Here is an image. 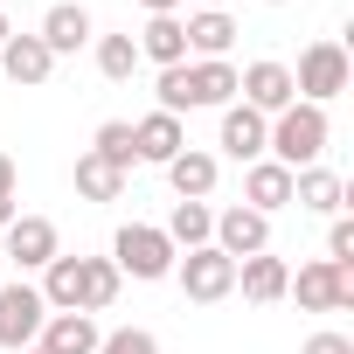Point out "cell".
<instances>
[{"mask_svg": "<svg viewBox=\"0 0 354 354\" xmlns=\"http://www.w3.org/2000/svg\"><path fill=\"white\" fill-rule=\"evenodd\" d=\"M118 285H125V278H118L111 257H70V250H63V257H49V271H42L35 292H42L49 313H104V306L118 299Z\"/></svg>", "mask_w": 354, "mask_h": 354, "instance_id": "obj_1", "label": "cell"}, {"mask_svg": "<svg viewBox=\"0 0 354 354\" xmlns=\"http://www.w3.org/2000/svg\"><path fill=\"white\" fill-rule=\"evenodd\" d=\"M160 104L153 111H223V104H236V63L230 56H209V63H174V70H160Z\"/></svg>", "mask_w": 354, "mask_h": 354, "instance_id": "obj_2", "label": "cell"}, {"mask_svg": "<svg viewBox=\"0 0 354 354\" xmlns=\"http://www.w3.org/2000/svg\"><path fill=\"white\" fill-rule=\"evenodd\" d=\"M326 139H333V125H326L319 104H285V111L271 118V132H264V160H278V167L299 174V167H319Z\"/></svg>", "mask_w": 354, "mask_h": 354, "instance_id": "obj_3", "label": "cell"}, {"mask_svg": "<svg viewBox=\"0 0 354 354\" xmlns=\"http://www.w3.org/2000/svg\"><path fill=\"white\" fill-rule=\"evenodd\" d=\"M174 257H181V250L160 236V223H125V230L111 236V264H118V278L160 285V278H174Z\"/></svg>", "mask_w": 354, "mask_h": 354, "instance_id": "obj_4", "label": "cell"}, {"mask_svg": "<svg viewBox=\"0 0 354 354\" xmlns=\"http://www.w3.org/2000/svg\"><path fill=\"white\" fill-rule=\"evenodd\" d=\"M347 77H354V70H347V49L326 35V42H306V49H299L292 91H299V104H319V111H326V104L347 91Z\"/></svg>", "mask_w": 354, "mask_h": 354, "instance_id": "obj_5", "label": "cell"}, {"mask_svg": "<svg viewBox=\"0 0 354 354\" xmlns=\"http://www.w3.org/2000/svg\"><path fill=\"white\" fill-rule=\"evenodd\" d=\"M285 299H299L306 313H354V264H299V278L285 285Z\"/></svg>", "mask_w": 354, "mask_h": 354, "instance_id": "obj_6", "label": "cell"}, {"mask_svg": "<svg viewBox=\"0 0 354 354\" xmlns=\"http://www.w3.org/2000/svg\"><path fill=\"white\" fill-rule=\"evenodd\" d=\"M42 319H49V306H42V292L28 278H0V347H8V354L35 347Z\"/></svg>", "mask_w": 354, "mask_h": 354, "instance_id": "obj_7", "label": "cell"}, {"mask_svg": "<svg viewBox=\"0 0 354 354\" xmlns=\"http://www.w3.org/2000/svg\"><path fill=\"white\" fill-rule=\"evenodd\" d=\"M174 278H181V292H188L195 306H223V299L236 292V264H230L216 243H202V250H188V257H174Z\"/></svg>", "mask_w": 354, "mask_h": 354, "instance_id": "obj_8", "label": "cell"}, {"mask_svg": "<svg viewBox=\"0 0 354 354\" xmlns=\"http://www.w3.org/2000/svg\"><path fill=\"white\" fill-rule=\"evenodd\" d=\"M236 91H243V104H250L257 118H278L285 104H299V91H292V63H278V56L243 63V70H236Z\"/></svg>", "mask_w": 354, "mask_h": 354, "instance_id": "obj_9", "label": "cell"}, {"mask_svg": "<svg viewBox=\"0 0 354 354\" xmlns=\"http://www.w3.org/2000/svg\"><path fill=\"white\" fill-rule=\"evenodd\" d=\"M0 257L21 264V271H49V257H63V236H56L49 216H15L0 230Z\"/></svg>", "mask_w": 354, "mask_h": 354, "instance_id": "obj_10", "label": "cell"}, {"mask_svg": "<svg viewBox=\"0 0 354 354\" xmlns=\"http://www.w3.org/2000/svg\"><path fill=\"white\" fill-rule=\"evenodd\" d=\"M230 264H243V257H257V250H271V216H257V209H223L216 216V236H209Z\"/></svg>", "mask_w": 354, "mask_h": 354, "instance_id": "obj_11", "label": "cell"}, {"mask_svg": "<svg viewBox=\"0 0 354 354\" xmlns=\"http://www.w3.org/2000/svg\"><path fill=\"white\" fill-rule=\"evenodd\" d=\"M216 174H223V160L209 146H181L167 160V188H174V202H209L216 195Z\"/></svg>", "mask_w": 354, "mask_h": 354, "instance_id": "obj_12", "label": "cell"}, {"mask_svg": "<svg viewBox=\"0 0 354 354\" xmlns=\"http://www.w3.org/2000/svg\"><path fill=\"white\" fill-rule=\"evenodd\" d=\"M42 49L49 56H77L84 42H97V21H91V8H77V0H56V8L42 15Z\"/></svg>", "mask_w": 354, "mask_h": 354, "instance_id": "obj_13", "label": "cell"}, {"mask_svg": "<svg viewBox=\"0 0 354 354\" xmlns=\"http://www.w3.org/2000/svg\"><path fill=\"white\" fill-rule=\"evenodd\" d=\"M264 132H271V118H257L250 104H223V125H216V146H223V160H264Z\"/></svg>", "mask_w": 354, "mask_h": 354, "instance_id": "obj_14", "label": "cell"}, {"mask_svg": "<svg viewBox=\"0 0 354 354\" xmlns=\"http://www.w3.org/2000/svg\"><path fill=\"white\" fill-rule=\"evenodd\" d=\"M243 209H257V216L292 209V167H278V160H250V167H243Z\"/></svg>", "mask_w": 354, "mask_h": 354, "instance_id": "obj_15", "label": "cell"}, {"mask_svg": "<svg viewBox=\"0 0 354 354\" xmlns=\"http://www.w3.org/2000/svg\"><path fill=\"white\" fill-rule=\"evenodd\" d=\"M181 35H188V56H195V63L230 56V42H236V15H230V8H195V15L181 21Z\"/></svg>", "mask_w": 354, "mask_h": 354, "instance_id": "obj_16", "label": "cell"}, {"mask_svg": "<svg viewBox=\"0 0 354 354\" xmlns=\"http://www.w3.org/2000/svg\"><path fill=\"white\" fill-rule=\"evenodd\" d=\"M285 285H292V264H285V257H271V250H257V257H243V264H236V292H243L250 306H278V299H285Z\"/></svg>", "mask_w": 354, "mask_h": 354, "instance_id": "obj_17", "label": "cell"}, {"mask_svg": "<svg viewBox=\"0 0 354 354\" xmlns=\"http://www.w3.org/2000/svg\"><path fill=\"white\" fill-rule=\"evenodd\" d=\"M97 313H49L42 319V333H35V347H49V354H97Z\"/></svg>", "mask_w": 354, "mask_h": 354, "instance_id": "obj_18", "label": "cell"}, {"mask_svg": "<svg viewBox=\"0 0 354 354\" xmlns=\"http://www.w3.org/2000/svg\"><path fill=\"white\" fill-rule=\"evenodd\" d=\"M132 49H139V63H160V70L188 63V35H181V15H146V28L132 35Z\"/></svg>", "mask_w": 354, "mask_h": 354, "instance_id": "obj_19", "label": "cell"}, {"mask_svg": "<svg viewBox=\"0 0 354 354\" xmlns=\"http://www.w3.org/2000/svg\"><path fill=\"white\" fill-rule=\"evenodd\" d=\"M292 202L306 209V216H340L347 209V181L333 167H299L292 174Z\"/></svg>", "mask_w": 354, "mask_h": 354, "instance_id": "obj_20", "label": "cell"}, {"mask_svg": "<svg viewBox=\"0 0 354 354\" xmlns=\"http://www.w3.org/2000/svg\"><path fill=\"white\" fill-rule=\"evenodd\" d=\"M181 146H188V132H181V118H174V111H146V118L132 125V153L153 160V167H167Z\"/></svg>", "mask_w": 354, "mask_h": 354, "instance_id": "obj_21", "label": "cell"}, {"mask_svg": "<svg viewBox=\"0 0 354 354\" xmlns=\"http://www.w3.org/2000/svg\"><path fill=\"white\" fill-rule=\"evenodd\" d=\"M0 70H8V84H21V91H35V84H49V70H56V56L42 49V35H8V49H0Z\"/></svg>", "mask_w": 354, "mask_h": 354, "instance_id": "obj_22", "label": "cell"}, {"mask_svg": "<svg viewBox=\"0 0 354 354\" xmlns=\"http://www.w3.org/2000/svg\"><path fill=\"white\" fill-rule=\"evenodd\" d=\"M160 236L188 257V250H202V243L216 236V209H209V202H174V216L160 223Z\"/></svg>", "mask_w": 354, "mask_h": 354, "instance_id": "obj_23", "label": "cell"}, {"mask_svg": "<svg viewBox=\"0 0 354 354\" xmlns=\"http://www.w3.org/2000/svg\"><path fill=\"white\" fill-rule=\"evenodd\" d=\"M77 195H84V202H118V195H125V174L104 167L97 153H77Z\"/></svg>", "mask_w": 354, "mask_h": 354, "instance_id": "obj_24", "label": "cell"}, {"mask_svg": "<svg viewBox=\"0 0 354 354\" xmlns=\"http://www.w3.org/2000/svg\"><path fill=\"white\" fill-rule=\"evenodd\" d=\"M91 153H97L104 167H118L125 181H132V167H139V153H132V125H125V118H104L97 139H91Z\"/></svg>", "mask_w": 354, "mask_h": 354, "instance_id": "obj_25", "label": "cell"}, {"mask_svg": "<svg viewBox=\"0 0 354 354\" xmlns=\"http://www.w3.org/2000/svg\"><path fill=\"white\" fill-rule=\"evenodd\" d=\"M132 70H139L132 35H97V77L104 84H132Z\"/></svg>", "mask_w": 354, "mask_h": 354, "instance_id": "obj_26", "label": "cell"}, {"mask_svg": "<svg viewBox=\"0 0 354 354\" xmlns=\"http://www.w3.org/2000/svg\"><path fill=\"white\" fill-rule=\"evenodd\" d=\"M97 354H160V340H153L146 326H118V333L97 340Z\"/></svg>", "mask_w": 354, "mask_h": 354, "instance_id": "obj_27", "label": "cell"}, {"mask_svg": "<svg viewBox=\"0 0 354 354\" xmlns=\"http://www.w3.org/2000/svg\"><path fill=\"white\" fill-rule=\"evenodd\" d=\"M326 264H354V223L347 216H333V230H326Z\"/></svg>", "mask_w": 354, "mask_h": 354, "instance_id": "obj_28", "label": "cell"}, {"mask_svg": "<svg viewBox=\"0 0 354 354\" xmlns=\"http://www.w3.org/2000/svg\"><path fill=\"white\" fill-rule=\"evenodd\" d=\"M299 354H354V340H347V333H333V326H326V333H313V340H306V347H299Z\"/></svg>", "mask_w": 354, "mask_h": 354, "instance_id": "obj_29", "label": "cell"}, {"mask_svg": "<svg viewBox=\"0 0 354 354\" xmlns=\"http://www.w3.org/2000/svg\"><path fill=\"white\" fill-rule=\"evenodd\" d=\"M146 15H181V0H139Z\"/></svg>", "mask_w": 354, "mask_h": 354, "instance_id": "obj_30", "label": "cell"}, {"mask_svg": "<svg viewBox=\"0 0 354 354\" xmlns=\"http://www.w3.org/2000/svg\"><path fill=\"white\" fill-rule=\"evenodd\" d=\"M15 216H21V209H15V195H0V230H8Z\"/></svg>", "mask_w": 354, "mask_h": 354, "instance_id": "obj_31", "label": "cell"}, {"mask_svg": "<svg viewBox=\"0 0 354 354\" xmlns=\"http://www.w3.org/2000/svg\"><path fill=\"white\" fill-rule=\"evenodd\" d=\"M8 35H15V21H8V8H0V49H8Z\"/></svg>", "mask_w": 354, "mask_h": 354, "instance_id": "obj_32", "label": "cell"}, {"mask_svg": "<svg viewBox=\"0 0 354 354\" xmlns=\"http://www.w3.org/2000/svg\"><path fill=\"white\" fill-rule=\"evenodd\" d=\"M195 8H230V0H195Z\"/></svg>", "mask_w": 354, "mask_h": 354, "instance_id": "obj_33", "label": "cell"}, {"mask_svg": "<svg viewBox=\"0 0 354 354\" xmlns=\"http://www.w3.org/2000/svg\"><path fill=\"white\" fill-rule=\"evenodd\" d=\"M264 8H292V0H264Z\"/></svg>", "mask_w": 354, "mask_h": 354, "instance_id": "obj_34", "label": "cell"}, {"mask_svg": "<svg viewBox=\"0 0 354 354\" xmlns=\"http://www.w3.org/2000/svg\"><path fill=\"white\" fill-rule=\"evenodd\" d=\"M21 354H49V347H21Z\"/></svg>", "mask_w": 354, "mask_h": 354, "instance_id": "obj_35", "label": "cell"}, {"mask_svg": "<svg viewBox=\"0 0 354 354\" xmlns=\"http://www.w3.org/2000/svg\"><path fill=\"white\" fill-rule=\"evenodd\" d=\"M0 278H8V257H0Z\"/></svg>", "mask_w": 354, "mask_h": 354, "instance_id": "obj_36", "label": "cell"}, {"mask_svg": "<svg viewBox=\"0 0 354 354\" xmlns=\"http://www.w3.org/2000/svg\"><path fill=\"white\" fill-rule=\"evenodd\" d=\"M0 8H8V0H0Z\"/></svg>", "mask_w": 354, "mask_h": 354, "instance_id": "obj_37", "label": "cell"}]
</instances>
